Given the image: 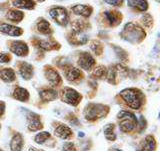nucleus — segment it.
<instances>
[{
  "mask_svg": "<svg viewBox=\"0 0 160 151\" xmlns=\"http://www.w3.org/2000/svg\"><path fill=\"white\" fill-rule=\"evenodd\" d=\"M120 95H121L122 99L125 102L127 103V105L129 107H131L133 109H139L140 106H141V93H140L138 90L135 89H124L123 91L120 92Z\"/></svg>",
  "mask_w": 160,
  "mask_h": 151,
  "instance_id": "nucleus-1",
  "label": "nucleus"
},
{
  "mask_svg": "<svg viewBox=\"0 0 160 151\" xmlns=\"http://www.w3.org/2000/svg\"><path fill=\"white\" fill-rule=\"evenodd\" d=\"M121 35L125 40H129L131 42H137L141 41L142 38L145 36V33L138 25L134 23H128L125 25Z\"/></svg>",
  "mask_w": 160,
  "mask_h": 151,
  "instance_id": "nucleus-2",
  "label": "nucleus"
},
{
  "mask_svg": "<svg viewBox=\"0 0 160 151\" xmlns=\"http://www.w3.org/2000/svg\"><path fill=\"white\" fill-rule=\"evenodd\" d=\"M119 119V126L123 132H130L136 127L137 119L135 115L127 112V111H120L117 115Z\"/></svg>",
  "mask_w": 160,
  "mask_h": 151,
  "instance_id": "nucleus-3",
  "label": "nucleus"
},
{
  "mask_svg": "<svg viewBox=\"0 0 160 151\" xmlns=\"http://www.w3.org/2000/svg\"><path fill=\"white\" fill-rule=\"evenodd\" d=\"M49 14L54 21L57 24L61 25V26H65L69 22V17L66 9L61 6H56L51 8L49 11Z\"/></svg>",
  "mask_w": 160,
  "mask_h": 151,
  "instance_id": "nucleus-4",
  "label": "nucleus"
},
{
  "mask_svg": "<svg viewBox=\"0 0 160 151\" xmlns=\"http://www.w3.org/2000/svg\"><path fill=\"white\" fill-rule=\"evenodd\" d=\"M106 108L103 105L98 104H90L85 110V118L87 120H95L99 117H102L105 114L104 109Z\"/></svg>",
  "mask_w": 160,
  "mask_h": 151,
  "instance_id": "nucleus-5",
  "label": "nucleus"
},
{
  "mask_svg": "<svg viewBox=\"0 0 160 151\" xmlns=\"http://www.w3.org/2000/svg\"><path fill=\"white\" fill-rule=\"evenodd\" d=\"M62 94H63V100L70 105H77L78 102L80 101V99H81L80 94L76 90L71 88H67L63 90Z\"/></svg>",
  "mask_w": 160,
  "mask_h": 151,
  "instance_id": "nucleus-6",
  "label": "nucleus"
},
{
  "mask_svg": "<svg viewBox=\"0 0 160 151\" xmlns=\"http://www.w3.org/2000/svg\"><path fill=\"white\" fill-rule=\"evenodd\" d=\"M10 50L14 53L18 55V56H26L28 54V46L27 44L23 41H14L11 43Z\"/></svg>",
  "mask_w": 160,
  "mask_h": 151,
  "instance_id": "nucleus-7",
  "label": "nucleus"
},
{
  "mask_svg": "<svg viewBox=\"0 0 160 151\" xmlns=\"http://www.w3.org/2000/svg\"><path fill=\"white\" fill-rule=\"evenodd\" d=\"M95 63L94 58L88 53H82L78 59V65L84 70H90Z\"/></svg>",
  "mask_w": 160,
  "mask_h": 151,
  "instance_id": "nucleus-8",
  "label": "nucleus"
},
{
  "mask_svg": "<svg viewBox=\"0 0 160 151\" xmlns=\"http://www.w3.org/2000/svg\"><path fill=\"white\" fill-rule=\"evenodd\" d=\"M0 32L10 35V36H20V35H22L23 33L21 28L14 26V25H11V24H6V23L0 24Z\"/></svg>",
  "mask_w": 160,
  "mask_h": 151,
  "instance_id": "nucleus-9",
  "label": "nucleus"
},
{
  "mask_svg": "<svg viewBox=\"0 0 160 151\" xmlns=\"http://www.w3.org/2000/svg\"><path fill=\"white\" fill-rule=\"evenodd\" d=\"M71 9L76 15L83 16V17H89L93 11L91 6H89V5H84V4H76V5H74V6H72Z\"/></svg>",
  "mask_w": 160,
  "mask_h": 151,
  "instance_id": "nucleus-10",
  "label": "nucleus"
},
{
  "mask_svg": "<svg viewBox=\"0 0 160 151\" xmlns=\"http://www.w3.org/2000/svg\"><path fill=\"white\" fill-rule=\"evenodd\" d=\"M27 118H28L27 127L30 131H37V130L42 128V123L40 122L38 115L32 113V114H29Z\"/></svg>",
  "mask_w": 160,
  "mask_h": 151,
  "instance_id": "nucleus-11",
  "label": "nucleus"
},
{
  "mask_svg": "<svg viewBox=\"0 0 160 151\" xmlns=\"http://www.w3.org/2000/svg\"><path fill=\"white\" fill-rule=\"evenodd\" d=\"M54 133L56 136H58L59 138H62V139H68L71 137L72 135V130L70 129L68 126L64 124H59L58 126L55 128L54 130Z\"/></svg>",
  "mask_w": 160,
  "mask_h": 151,
  "instance_id": "nucleus-12",
  "label": "nucleus"
},
{
  "mask_svg": "<svg viewBox=\"0 0 160 151\" xmlns=\"http://www.w3.org/2000/svg\"><path fill=\"white\" fill-rule=\"evenodd\" d=\"M45 77L48 80V82L50 85L55 86V85H58L61 81V78H60V75L58 74L57 71H55L52 68H48L46 71H45Z\"/></svg>",
  "mask_w": 160,
  "mask_h": 151,
  "instance_id": "nucleus-13",
  "label": "nucleus"
},
{
  "mask_svg": "<svg viewBox=\"0 0 160 151\" xmlns=\"http://www.w3.org/2000/svg\"><path fill=\"white\" fill-rule=\"evenodd\" d=\"M19 73L23 79L29 80L33 76V67L30 64H28L27 62H23L21 65H20Z\"/></svg>",
  "mask_w": 160,
  "mask_h": 151,
  "instance_id": "nucleus-14",
  "label": "nucleus"
},
{
  "mask_svg": "<svg viewBox=\"0 0 160 151\" xmlns=\"http://www.w3.org/2000/svg\"><path fill=\"white\" fill-rule=\"evenodd\" d=\"M127 4L129 7L135 8L139 11H145L148 8L147 0H127Z\"/></svg>",
  "mask_w": 160,
  "mask_h": 151,
  "instance_id": "nucleus-15",
  "label": "nucleus"
},
{
  "mask_svg": "<svg viewBox=\"0 0 160 151\" xmlns=\"http://www.w3.org/2000/svg\"><path fill=\"white\" fill-rule=\"evenodd\" d=\"M23 147V139L20 134L14 135L10 141V148L12 151H21Z\"/></svg>",
  "mask_w": 160,
  "mask_h": 151,
  "instance_id": "nucleus-16",
  "label": "nucleus"
},
{
  "mask_svg": "<svg viewBox=\"0 0 160 151\" xmlns=\"http://www.w3.org/2000/svg\"><path fill=\"white\" fill-rule=\"evenodd\" d=\"M36 28L38 30V32H40L41 34L46 35V34L51 33V28H50V24L44 18H40L38 20L37 24H36Z\"/></svg>",
  "mask_w": 160,
  "mask_h": 151,
  "instance_id": "nucleus-17",
  "label": "nucleus"
},
{
  "mask_svg": "<svg viewBox=\"0 0 160 151\" xmlns=\"http://www.w3.org/2000/svg\"><path fill=\"white\" fill-rule=\"evenodd\" d=\"M13 6L21 9H33L35 7V2L32 0H13Z\"/></svg>",
  "mask_w": 160,
  "mask_h": 151,
  "instance_id": "nucleus-18",
  "label": "nucleus"
},
{
  "mask_svg": "<svg viewBox=\"0 0 160 151\" xmlns=\"http://www.w3.org/2000/svg\"><path fill=\"white\" fill-rule=\"evenodd\" d=\"M0 78L4 82H12L15 79V72L11 68H5L0 71Z\"/></svg>",
  "mask_w": 160,
  "mask_h": 151,
  "instance_id": "nucleus-19",
  "label": "nucleus"
},
{
  "mask_svg": "<svg viewBox=\"0 0 160 151\" xmlns=\"http://www.w3.org/2000/svg\"><path fill=\"white\" fill-rule=\"evenodd\" d=\"M105 17L108 20V22L110 24H113V25H116L119 23V21L121 20V14H119L116 11H105L104 13Z\"/></svg>",
  "mask_w": 160,
  "mask_h": 151,
  "instance_id": "nucleus-20",
  "label": "nucleus"
},
{
  "mask_svg": "<svg viewBox=\"0 0 160 151\" xmlns=\"http://www.w3.org/2000/svg\"><path fill=\"white\" fill-rule=\"evenodd\" d=\"M40 97L43 101H51L57 98V92L53 89H44L40 92Z\"/></svg>",
  "mask_w": 160,
  "mask_h": 151,
  "instance_id": "nucleus-21",
  "label": "nucleus"
},
{
  "mask_svg": "<svg viewBox=\"0 0 160 151\" xmlns=\"http://www.w3.org/2000/svg\"><path fill=\"white\" fill-rule=\"evenodd\" d=\"M86 42H87V36L83 32L73 31L72 38H71V43L79 45V44H84Z\"/></svg>",
  "mask_w": 160,
  "mask_h": 151,
  "instance_id": "nucleus-22",
  "label": "nucleus"
},
{
  "mask_svg": "<svg viewBox=\"0 0 160 151\" xmlns=\"http://www.w3.org/2000/svg\"><path fill=\"white\" fill-rule=\"evenodd\" d=\"M13 96L15 99L20 100V101H27L29 98V93L26 89L24 88H16L13 92Z\"/></svg>",
  "mask_w": 160,
  "mask_h": 151,
  "instance_id": "nucleus-23",
  "label": "nucleus"
},
{
  "mask_svg": "<svg viewBox=\"0 0 160 151\" xmlns=\"http://www.w3.org/2000/svg\"><path fill=\"white\" fill-rule=\"evenodd\" d=\"M6 17L8 20H10V21H12V22H20V21H22L24 14L21 11H18V10H10L7 13Z\"/></svg>",
  "mask_w": 160,
  "mask_h": 151,
  "instance_id": "nucleus-24",
  "label": "nucleus"
},
{
  "mask_svg": "<svg viewBox=\"0 0 160 151\" xmlns=\"http://www.w3.org/2000/svg\"><path fill=\"white\" fill-rule=\"evenodd\" d=\"M65 75H66V78L70 81H74V80L78 79L80 76H81V73H80V70L75 68V67H70L66 70L65 72Z\"/></svg>",
  "mask_w": 160,
  "mask_h": 151,
  "instance_id": "nucleus-25",
  "label": "nucleus"
},
{
  "mask_svg": "<svg viewBox=\"0 0 160 151\" xmlns=\"http://www.w3.org/2000/svg\"><path fill=\"white\" fill-rule=\"evenodd\" d=\"M104 134H105V136H106V138L109 140H114L116 138L114 133V124H107L106 126L104 127Z\"/></svg>",
  "mask_w": 160,
  "mask_h": 151,
  "instance_id": "nucleus-26",
  "label": "nucleus"
},
{
  "mask_svg": "<svg viewBox=\"0 0 160 151\" xmlns=\"http://www.w3.org/2000/svg\"><path fill=\"white\" fill-rule=\"evenodd\" d=\"M156 147V142L153 137L148 136L145 139V143H144V150L145 151H153Z\"/></svg>",
  "mask_w": 160,
  "mask_h": 151,
  "instance_id": "nucleus-27",
  "label": "nucleus"
},
{
  "mask_svg": "<svg viewBox=\"0 0 160 151\" xmlns=\"http://www.w3.org/2000/svg\"><path fill=\"white\" fill-rule=\"evenodd\" d=\"M50 137V134L48 133V132H40V133H38L36 136H35V141H36L37 143H39V144H42V143H44L46 140L48 139Z\"/></svg>",
  "mask_w": 160,
  "mask_h": 151,
  "instance_id": "nucleus-28",
  "label": "nucleus"
},
{
  "mask_svg": "<svg viewBox=\"0 0 160 151\" xmlns=\"http://www.w3.org/2000/svg\"><path fill=\"white\" fill-rule=\"evenodd\" d=\"M105 74H106V68L103 66H99L93 71V75L95 77H102Z\"/></svg>",
  "mask_w": 160,
  "mask_h": 151,
  "instance_id": "nucleus-29",
  "label": "nucleus"
},
{
  "mask_svg": "<svg viewBox=\"0 0 160 151\" xmlns=\"http://www.w3.org/2000/svg\"><path fill=\"white\" fill-rule=\"evenodd\" d=\"M142 22L146 26H151V24L153 23V19L150 16V14H145L142 17Z\"/></svg>",
  "mask_w": 160,
  "mask_h": 151,
  "instance_id": "nucleus-30",
  "label": "nucleus"
},
{
  "mask_svg": "<svg viewBox=\"0 0 160 151\" xmlns=\"http://www.w3.org/2000/svg\"><path fill=\"white\" fill-rule=\"evenodd\" d=\"M40 46H41V48H43V49L50 50V49H52V47L55 46V43L47 42V41H41L40 42Z\"/></svg>",
  "mask_w": 160,
  "mask_h": 151,
  "instance_id": "nucleus-31",
  "label": "nucleus"
},
{
  "mask_svg": "<svg viewBox=\"0 0 160 151\" xmlns=\"http://www.w3.org/2000/svg\"><path fill=\"white\" fill-rule=\"evenodd\" d=\"M10 61V56L6 53H0V63H7Z\"/></svg>",
  "mask_w": 160,
  "mask_h": 151,
  "instance_id": "nucleus-32",
  "label": "nucleus"
},
{
  "mask_svg": "<svg viewBox=\"0 0 160 151\" xmlns=\"http://www.w3.org/2000/svg\"><path fill=\"white\" fill-rule=\"evenodd\" d=\"M63 150L64 151H76V149H75V146L74 144L71 143V142H67L64 144L63 146Z\"/></svg>",
  "mask_w": 160,
  "mask_h": 151,
  "instance_id": "nucleus-33",
  "label": "nucleus"
},
{
  "mask_svg": "<svg viewBox=\"0 0 160 151\" xmlns=\"http://www.w3.org/2000/svg\"><path fill=\"white\" fill-rule=\"evenodd\" d=\"M104 1L110 5H113V6H119L122 4L123 0H104Z\"/></svg>",
  "mask_w": 160,
  "mask_h": 151,
  "instance_id": "nucleus-34",
  "label": "nucleus"
},
{
  "mask_svg": "<svg viewBox=\"0 0 160 151\" xmlns=\"http://www.w3.org/2000/svg\"><path fill=\"white\" fill-rule=\"evenodd\" d=\"M4 110H5V104H4V102L0 101V116L4 113Z\"/></svg>",
  "mask_w": 160,
  "mask_h": 151,
  "instance_id": "nucleus-35",
  "label": "nucleus"
},
{
  "mask_svg": "<svg viewBox=\"0 0 160 151\" xmlns=\"http://www.w3.org/2000/svg\"><path fill=\"white\" fill-rule=\"evenodd\" d=\"M29 151H43V150H39V149L35 148V147H30L29 148Z\"/></svg>",
  "mask_w": 160,
  "mask_h": 151,
  "instance_id": "nucleus-36",
  "label": "nucleus"
},
{
  "mask_svg": "<svg viewBox=\"0 0 160 151\" xmlns=\"http://www.w3.org/2000/svg\"><path fill=\"white\" fill-rule=\"evenodd\" d=\"M38 1H43V0H38Z\"/></svg>",
  "mask_w": 160,
  "mask_h": 151,
  "instance_id": "nucleus-37",
  "label": "nucleus"
},
{
  "mask_svg": "<svg viewBox=\"0 0 160 151\" xmlns=\"http://www.w3.org/2000/svg\"><path fill=\"white\" fill-rule=\"evenodd\" d=\"M0 151H2V150H0Z\"/></svg>",
  "mask_w": 160,
  "mask_h": 151,
  "instance_id": "nucleus-38",
  "label": "nucleus"
}]
</instances>
